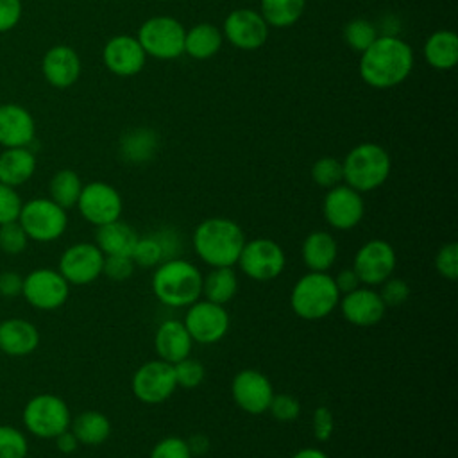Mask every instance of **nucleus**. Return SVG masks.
I'll list each match as a JSON object with an SVG mask.
<instances>
[{
    "label": "nucleus",
    "mask_w": 458,
    "mask_h": 458,
    "mask_svg": "<svg viewBox=\"0 0 458 458\" xmlns=\"http://www.w3.org/2000/svg\"><path fill=\"white\" fill-rule=\"evenodd\" d=\"M311 429H313L315 438L320 442H326L331 438V435L335 431V417L327 406L315 408L313 417H311Z\"/></svg>",
    "instance_id": "09e8293b"
},
{
    "label": "nucleus",
    "mask_w": 458,
    "mask_h": 458,
    "mask_svg": "<svg viewBox=\"0 0 458 458\" xmlns=\"http://www.w3.org/2000/svg\"><path fill=\"white\" fill-rule=\"evenodd\" d=\"M231 395L236 406L245 413L261 415L268 410L274 386L263 372L256 369H243L236 372L231 381Z\"/></svg>",
    "instance_id": "f3484780"
},
{
    "label": "nucleus",
    "mask_w": 458,
    "mask_h": 458,
    "mask_svg": "<svg viewBox=\"0 0 458 458\" xmlns=\"http://www.w3.org/2000/svg\"><path fill=\"white\" fill-rule=\"evenodd\" d=\"M27 234L18 220L0 225V252L20 254L27 247Z\"/></svg>",
    "instance_id": "79ce46f5"
},
{
    "label": "nucleus",
    "mask_w": 458,
    "mask_h": 458,
    "mask_svg": "<svg viewBox=\"0 0 458 458\" xmlns=\"http://www.w3.org/2000/svg\"><path fill=\"white\" fill-rule=\"evenodd\" d=\"M222 32L211 23L193 25L184 36V52L193 59H209L222 47Z\"/></svg>",
    "instance_id": "2f4dec72"
},
{
    "label": "nucleus",
    "mask_w": 458,
    "mask_h": 458,
    "mask_svg": "<svg viewBox=\"0 0 458 458\" xmlns=\"http://www.w3.org/2000/svg\"><path fill=\"white\" fill-rule=\"evenodd\" d=\"M77 208L86 222L98 227L118 220L123 202L114 186L102 181H93L82 186Z\"/></svg>",
    "instance_id": "4468645a"
},
{
    "label": "nucleus",
    "mask_w": 458,
    "mask_h": 458,
    "mask_svg": "<svg viewBox=\"0 0 458 458\" xmlns=\"http://www.w3.org/2000/svg\"><path fill=\"white\" fill-rule=\"evenodd\" d=\"M311 179L315 184H318L320 188H335L338 184L344 182V168H342V161L331 156H324L320 159H317L311 166Z\"/></svg>",
    "instance_id": "f704fd0d"
},
{
    "label": "nucleus",
    "mask_w": 458,
    "mask_h": 458,
    "mask_svg": "<svg viewBox=\"0 0 458 458\" xmlns=\"http://www.w3.org/2000/svg\"><path fill=\"white\" fill-rule=\"evenodd\" d=\"M50 190V199L61 206L63 209H70L73 206H77L81 190H82V182L81 177L73 172V170H59L54 174V177L50 179L48 184Z\"/></svg>",
    "instance_id": "72a5a7b5"
},
{
    "label": "nucleus",
    "mask_w": 458,
    "mask_h": 458,
    "mask_svg": "<svg viewBox=\"0 0 458 458\" xmlns=\"http://www.w3.org/2000/svg\"><path fill=\"white\" fill-rule=\"evenodd\" d=\"M306 0H261L259 14L270 27H290L304 13Z\"/></svg>",
    "instance_id": "473e14b6"
},
{
    "label": "nucleus",
    "mask_w": 458,
    "mask_h": 458,
    "mask_svg": "<svg viewBox=\"0 0 458 458\" xmlns=\"http://www.w3.org/2000/svg\"><path fill=\"white\" fill-rule=\"evenodd\" d=\"M333 279H335V284H336V288L340 292V297L349 293V292H352V290H356L358 286H361V283H360L356 272L352 270V267L340 270Z\"/></svg>",
    "instance_id": "603ef678"
},
{
    "label": "nucleus",
    "mask_w": 458,
    "mask_h": 458,
    "mask_svg": "<svg viewBox=\"0 0 458 458\" xmlns=\"http://www.w3.org/2000/svg\"><path fill=\"white\" fill-rule=\"evenodd\" d=\"M193 340L184 327L182 320L168 318L161 322L154 335V349L159 360L166 363H177L191 354Z\"/></svg>",
    "instance_id": "412c9836"
},
{
    "label": "nucleus",
    "mask_w": 458,
    "mask_h": 458,
    "mask_svg": "<svg viewBox=\"0 0 458 458\" xmlns=\"http://www.w3.org/2000/svg\"><path fill=\"white\" fill-rule=\"evenodd\" d=\"M23 277L18 272H2L0 274V295L2 297H18L21 295Z\"/></svg>",
    "instance_id": "3c124183"
},
{
    "label": "nucleus",
    "mask_w": 458,
    "mask_h": 458,
    "mask_svg": "<svg viewBox=\"0 0 458 458\" xmlns=\"http://www.w3.org/2000/svg\"><path fill=\"white\" fill-rule=\"evenodd\" d=\"M21 211V199L13 186L0 182V225L18 220Z\"/></svg>",
    "instance_id": "49530a36"
},
{
    "label": "nucleus",
    "mask_w": 458,
    "mask_h": 458,
    "mask_svg": "<svg viewBox=\"0 0 458 458\" xmlns=\"http://www.w3.org/2000/svg\"><path fill=\"white\" fill-rule=\"evenodd\" d=\"M70 429L77 437L79 444L100 445L111 435V420L97 410H88L70 422Z\"/></svg>",
    "instance_id": "c756f323"
},
{
    "label": "nucleus",
    "mask_w": 458,
    "mask_h": 458,
    "mask_svg": "<svg viewBox=\"0 0 458 458\" xmlns=\"http://www.w3.org/2000/svg\"><path fill=\"white\" fill-rule=\"evenodd\" d=\"M18 222L29 240L47 243L63 236L68 216L66 209L57 206L52 199H32L21 204Z\"/></svg>",
    "instance_id": "0eeeda50"
},
{
    "label": "nucleus",
    "mask_w": 458,
    "mask_h": 458,
    "mask_svg": "<svg viewBox=\"0 0 458 458\" xmlns=\"http://www.w3.org/2000/svg\"><path fill=\"white\" fill-rule=\"evenodd\" d=\"M159 148V136L152 129H134L120 140V154L129 163H147Z\"/></svg>",
    "instance_id": "7c9ffc66"
},
{
    "label": "nucleus",
    "mask_w": 458,
    "mask_h": 458,
    "mask_svg": "<svg viewBox=\"0 0 458 458\" xmlns=\"http://www.w3.org/2000/svg\"><path fill=\"white\" fill-rule=\"evenodd\" d=\"M344 182L365 193L379 188L390 175L392 161L388 152L377 143H360L349 150L342 161Z\"/></svg>",
    "instance_id": "39448f33"
},
{
    "label": "nucleus",
    "mask_w": 458,
    "mask_h": 458,
    "mask_svg": "<svg viewBox=\"0 0 458 458\" xmlns=\"http://www.w3.org/2000/svg\"><path fill=\"white\" fill-rule=\"evenodd\" d=\"M131 259L134 261L136 267H143V268H156L163 261V250L157 240L152 236V233L145 236H138L131 250Z\"/></svg>",
    "instance_id": "c9c22d12"
},
{
    "label": "nucleus",
    "mask_w": 458,
    "mask_h": 458,
    "mask_svg": "<svg viewBox=\"0 0 458 458\" xmlns=\"http://www.w3.org/2000/svg\"><path fill=\"white\" fill-rule=\"evenodd\" d=\"M238 293V276L233 267H215L202 276V297L225 306Z\"/></svg>",
    "instance_id": "c85d7f7f"
},
{
    "label": "nucleus",
    "mask_w": 458,
    "mask_h": 458,
    "mask_svg": "<svg viewBox=\"0 0 458 458\" xmlns=\"http://www.w3.org/2000/svg\"><path fill=\"white\" fill-rule=\"evenodd\" d=\"M152 236L157 240L161 250H163V261L179 258L181 249H182V238L181 233L174 227H161L152 233Z\"/></svg>",
    "instance_id": "de8ad7c7"
},
{
    "label": "nucleus",
    "mask_w": 458,
    "mask_h": 458,
    "mask_svg": "<svg viewBox=\"0 0 458 458\" xmlns=\"http://www.w3.org/2000/svg\"><path fill=\"white\" fill-rule=\"evenodd\" d=\"M186 444H188V449L191 453V456H204L208 451H209V438L204 435V433H193L186 438Z\"/></svg>",
    "instance_id": "864d4df0"
},
{
    "label": "nucleus",
    "mask_w": 458,
    "mask_h": 458,
    "mask_svg": "<svg viewBox=\"0 0 458 458\" xmlns=\"http://www.w3.org/2000/svg\"><path fill=\"white\" fill-rule=\"evenodd\" d=\"M25 435L13 426H0V458H27Z\"/></svg>",
    "instance_id": "58836bf2"
},
{
    "label": "nucleus",
    "mask_w": 458,
    "mask_h": 458,
    "mask_svg": "<svg viewBox=\"0 0 458 458\" xmlns=\"http://www.w3.org/2000/svg\"><path fill=\"white\" fill-rule=\"evenodd\" d=\"M267 411L279 422H292L301 415V401L292 394H274Z\"/></svg>",
    "instance_id": "ea45409f"
},
{
    "label": "nucleus",
    "mask_w": 458,
    "mask_h": 458,
    "mask_svg": "<svg viewBox=\"0 0 458 458\" xmlns=\"http://www.w3.org/2000/svg\"><path fill=\"white\" fill-rule=\"evenodd\" d=\"M376 38V29L369 20L354 18L344 27V39L356 52L367 50Z\"/></svg>",
    "instance_id": "e433bc0d"
},
{
    "label": "nucleus",
    "mask_w": 458,
    "mask_h": 458,
    "mask_svg": "<svg viewBox=\"0 0 458 458\" xmlns=\"http://www.w3.org/2000/svg\"><path fill=\"white\" fill-rule=\"evenodd\" d=\"M36 170V157L27 147H11L0 154V182L20 186L27 182Z\"/></svg>",
    "instance_id": "bb28decb"
},
{
    "label": "nucleus",
    "mask_w": 458,
    "mask_h": 458,
    "mask_svg": "<svg viewBox=\"0 0 458 458\" xmlns=\"http://www.w3.org/2000/svg\"><path fill=\"white\" fill-rule=\"evenodd\" d=\"M21 295L30 306L43 311H52L66 302L70 295V284L59 274V270L36 268L23 277Z\"/></svg>",
    "instance_id": "ddd939ff"
},
{
    "label": "nucleus",
    "mask_w": 458,
    "mask_h": 458,
    "mask_svg": "<svg viewBox=\"0 0 458 458\" xmlns=\"http://www.w3.org/2000/svg\"><path fill=\"white\" fill-rule=\"evenodd\" d=\"M148 458H193V456L188 449L186 438L177 435H168L154 444Z\"/></svg>",
    "instance_id": "37998d69"
},
{
    "label": "nucleus",
    "mask_w": 458,
    "mask_h": 458,
    "mask_svg": "<svg viewBox=\"0 0 458 458\" xmlns=\"http://www.w3.org/2000/svg\"><path fill=\"white\" fill-rule=\"evenodd\" d=\"M39 345L38 327L25 318L0 322V351L7 356H27Z\"/></svg>",
    "instance_id": "b1692460"
},
{
    "label": "nucleus",
    "mask_w": 458,
    "mask_h": 458,
    "mask_svg": "<svg viewBox=\"0 0 458 458\" xmlns=\"http://www.w3.org/2000/svg\"><path fill=\"white\" fill-rule=\"evenodd\" d=\"M45 79L55 88L72 86L81 75V59L77 52L66 45L52 47L41 63Z\"/></svg>",
    "instance_id": "5701e85b"
},
{
    "label": "nucleus",
    "mask_w": 458,
    "mask_h": 458,
    "mask_svg": "<svg viewBox=\"0 0 458 458\" xmlns=\"http://www.w3.org/2000/svg\"><path fill=\"white\" fill-rule=\"evenodd\" d=\"M290 458H329V456L318 447H302L295 451Z\"/></svg>",
    "instance_id": "6e6d98bb"
},
{
    "label": "nucleus",
    "mask_w": 458,
    "mask_h": 458,
    "mask_svg": "<svg viewBox=\"0 0 458 458\" xmlns=\"http://www.w3.org/2000/svg\"><path fill=\"white\" fill-rule=\"evenodd\" d=\"M224 36L242 50H256L268 38V25L254 9H236L224 21Z\"/></svg>",
    "instance_id": "6ab92c4d"
},
{
    "label": "nucleus",
    "mask_w": 458,
    "mask_h": 458,
    "mask_svg": "<svg viewBox=\"0 0 458 458\" xmlns=\"http://www.w3.org/2000/svg\"><path fill=\"white\" fill-rule=\"evenodd\" d=\"M184 27L172 16L148 18L138 30V43L147 55L175 59L184 52Z\"/></svg>",
    "instance_id": "1a4fd4ad"
},
{
    "label": "nucleus",
    "mask_w": 458,
    "mask_h": 458,
    "mask_svg": "<svg viewBox=\"0 0 458 458\" xmlns=\"http://www.w3.org/2000/svg\"><path fill=\"white\" fill-rule=\"evenodd\" d=\"M435 268L438 276H442L447 281H454L458 277V243L449 242L437 250Z\"/></svg>",
    "instance_id": "c03bdc74"
},
{
    "label": "nucleus",
    "mask_w": 458,
    "mask_h": 458,
    "mask_svg": "<svg viewBox=\"0 0 458 458\" xmlns=\"http://www.w3.org/2000/svg\"><path fill=\"white\" fill-rule=\"evenodd\" d=\"M23 424L34 437L55 438L70 428L72 415L68 404L55 394H38L23 408Z\"/></svg>",
    "instance_id": "423d86ee"
},
{
    "label": "nucleus",
    "mask_w": 458,
    "mask_h": 458,
    "mask_svg": "<svg viewBox=\"0 0 458 458\" xmlns=\"http://www.w3.org/2000/svg\"><path fill=\"white\" fill-rule=\"evenodd\" d=\"M236 265L249 279L267 283L283 274L286 254L277 242L270 238H254L245 242Z\"/></svg>",
    "instance_id": "6e6552de"
},
{
    "label": "nucleus",
    "mask_w": 458,
    "mask_h": 458,
    "mask_svg": "<svg viewBox=\"0 0 458 458\" xmlns=\"http://www.w3.org/2000/svg\"><path fill=\"white\" fill-rule=\"evenodd\" d=\"M322 215L329 227L336 231H351L365 215L363 197L345 182L329 188L322 200Z\"/></svg>",
    "instance_id": "2eb2a0df"
},
{
    "label": "nucleus",
    "mask_w": 458,
    "mask_h": 458,
    "mask_svg": "<svg viewBox=\"0 0 458 458\" xmlns=\"http://www.w3.org/2000/svg\"><path fill=\"white\" fill-rule=\"evenodd\" d=\"M138 233L132 225L123 220H114L97 227L95 245L102 250L104 256H131V250L138 240Z\"/></svg>",
    "instance_id": "a878e982"
},
{
    "label": "nucleus",
    "mask_w": 458,
    "mask_h": 458,
    "mask_svg": "<svg viewBox=\"0 0 458 458\" xmlns=\"http://www.w3.org/2000/svg\"><path fill=\"white\" fill-rule=\"evenodd\" d=\"M174 374H175L177 388L191 390V388H197L204 381L206 370L199 360L188 356V358L174 363Z\"/></svg>",
    "instance_id": "4c0bfd02"
},
{
    "label": "nucleus",
    "mask_w": 458,
    "mask_h": 458,
    "mask_svg": "<svg viewBox=\"0 0 458 458\" xmlns=\"http://www.w3.org/2000/svg\"><path fill=\"white\" fill-rule=\"evenodd\" d=\"M424 59L437 70H449L458 63V36L453 30H437L424 43Z\"/></svg>",
    "instance_id": "cd10ccee"
},
{
    "label": "nucleus",
    "mask_w": 458,
    "mask_h": 458,
    "mask_svg": "<svg viewBox=\"0 0 458 458\" xmlns=\"http://www.w3.org/2000/svg\"><path fill=\"white\" fill-rule=\"evenodd\" d=\"M413 68V52L408 43L395 36H381L361 52L360 75L377 89L401 84Z\"/></svg>",
    "instance_id": "f257e3e1"
},
{
    "label": "nucleus",
    "mask_w": 458,
    "mask_h": 458,
    "mask_svg": "<svg viewBox=\"0 0 458 458\" xmlns=\"http://www.w3.org/2000/svg\"><path fill=\"white\" fill-rule=\"evenodd\" d=\"M134 261L131 259V256H123V254H116V256H104V267H102V274L106 277H109L111 281L122 283L125 279H129L134 274Z\"/></svg>",
    "instance_id": "a18cd8bd"
},
{
    "label": "nucleus",
    "mask_w": 458,
    "mask_h": 458,
    "mask_svg": "<svg viewBox=\"0 0 458 458\" xmlns=\"http://www.w3.org/2000/svg\"><path fill=\"white\" fill-rule=\"evenodd\" d=\"M102 55L109 72L120 77L136 75L143 68L147 57L138 39L125 34L111 38L106 43Z\"/></svg>",
    "instance_id": "aec40b11"
},
{
    "label": "nucleus",
    "mask_w": 458,
    "mask_h": 458,
    "mask_svg": "<svg viewBox=\"0 0 458 458\" xmlns=\"http://www.w3.org/2000/svg\"><path fill=\"white\" fill-rule=\"evenodd\" d=\"M174 365L159 358L145 361L136 369L131 379V390L134 397L143 404H159L172 397L175 392Z\"/></svg>",
    "instance_id": "9b49d317"
},
{
    "label": "nucleus",
    "mask_w": 458,
    "mask_h": 458,
    "mask_svg": "<svg viewBox=\"0 0 458 458\" xmlns=\"http://www.w3.org/2000/svg\"><path fill=\"white\" fill-rule=\"evenodd\" d=\"M397 256L394 247L381 238L365 242L354 254L352 270L363 286H379L395 270Z\"/></svg>",
    "instance_id": "f8f14e48"
},
{
    "label": "nucleus",
    "mask_w": 458,
    "mask_h": 458,
    "mask_svg": "<svg viewBox=\"0 0 458 458\" xmlns=\"http://www.w3.org/2000/svg\"><path fill=\"white\" fill-rule=\"evenodd\" d=\"M104 254L89 242H79L64 249L59 258V274L68 284L84 286L97 281L102 276Z\"/></svg>",
    "instance_id": "dca6fc26"
},
{
    "label": "nucleus",
    "mask_w": 458,
    "mask_h": 458,
    "mask_svg": "<svg viewBox=\"0 0 458 458\" xmlns=\"http://www.w3.org/2000/svg\"><path fill=\"white\" fill-rule=\"evenodd\" d=\"M150 288L161 304L188 308L202 297V272L182 258L165 259L154 268Z\"/></svg>",
    "instance_id": "7ed1b4c3"
},
{
    "label": "nucleus",
    "mask_w": 458,
    "mask_h": 458,
    "mask_svg": "<svg viewBox=\"0 0 458 458\" xmlns=\"http://www.w3.org/2000/svg\"><path fill=\"white\" fill-rule=\"evenodd\" d=\"M379 297L386 308H397L404 304L411 293L410 284L403 277H388L379 284Z\"/></svg>",
    "instance_id": "a19ab883"
},
{
    "label": "nucleus",
    "mask_w": 458,
    "mask_h": 458,
    "mask_svg": "<svg viewBox=\"0 0 458 458\" xmlns=\"http://www.w3.org/2000/svg\"><path fill=\"white\" fill-rule=\"evenodd\" d=\"M182 324L188 329L193 344L211 345L227 335L231 317L225 306L208 299H199L188 306Z\"/></svg>",
    "instance_id": "9d476101"
},
{
    "label": "nucleus",
    "mask_w": 458,
    "mask_h": 458,
    "mask_svg": "<svg viewBox=\"0 0 458 458\" xmlns=\"http://www.w3.org/2000/svg\"><path fill=\"white\" fill-rule=\"evenodd\" d=\"M340 292L327 272H306L290 292V306L299 318L320 320L338 308Z\"/></svg>",
    "instance_id": "20e7f679"
},
{
    "label": "nucleus",
    "mask_w": 458,
    "mask_h": 458,
    "mask_svg": "<svg viewBox=\"0 0 458 458\" xmlns=\"http://www.w3.org/2000/svg\"><path fill=\"white\" fill-rule=\"evenodd\" d=\"M55 445H57V449H59L61 453L70 454V453L77 451L79 440H77V437L72 433V429L68 428V429H64L63 433H59V435L55 437Z\"/></svg>",
    "instance_id": "5fc2aeb1"
},
{
    "label": "nucleus",
    "mask_w": 458,
    "mask_h": 458,
    "mask_svg": "<svg viewBox=\"0 0 458 458\" xmlns=\"http://www.w3.org/2000/svg\"><path fill=\"white\" fill-rule=\"evenodd\" d=\"M338 308L342 317L356 327H372L379 324L386 313V306L374 286H358L342 295Z\"/></svg>",
    "instance_id": "a211bd4d"
},
{
    "label": "nucleus",
    "mask_w": 458,
    "mask_h": 458,
    "mask_svg": "<svg viewBox=\"0 0 458 458\" xmlns=\"http://www.w3.org/2000/svg\"><path fill=\"white\" fill-rule=\"evenodd\" d=\"M21 18V0H0V32L13 29Z\"/></svg>",
    "instance_id": "8fccbe9b"
},
{
    "label": "nucleus",
    "mask_w": 458,
    "mask_h": 458,
    "mask_svg": "<svg viewBox=\"0 0 458 458\" xmlns=\"http://www.w3.org/2000/svg\"><path fill=\"white\" fill-rule=\"evenodd\" d=\"M245 242L242 225L225 216L202 220L191 234V247L197 258L209 268L234 267Z\"/></svg>",
    "instance_id": "f03ea898"
},
{
    "label": "nucleus",
    "mask_w": 458,
    "mask_h": 458,
    "mask_svg": "<svg viewBox=\"0 0 458 458\" xmlns=\"http://www.w3.org/2000/svg\"><path fill=\"white\" fill-rule=\"evenodd\" d=\"M36 125L27 109L16 104L0 106V145L27 147L34 140Z\"/></svg>",
    "instance_id": "4be33fe9"
},
{
    "label": "nucleus",
    "mask_w": 458,
    "mask_h": 458,
    "mask_svg": "<svg viewBox=\"0 0 458 458\" xmlns=\"http://www.w3.org/2000/svg\"><path fill=\"white\" fill-rule=\"evenodd\" d=\"M301 256L310 272H327L338 256V243L329 231H311L301 245Z\"/></svg>",
    "instance_id": "393cba45"
}]
</instances>
